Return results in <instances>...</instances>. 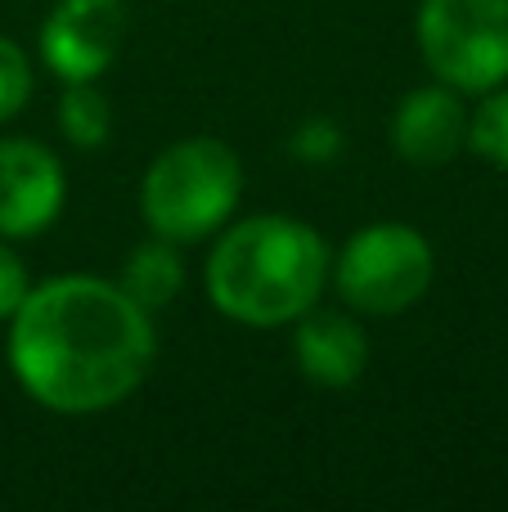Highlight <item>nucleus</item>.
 <instances>
[{"mask_svg":"<svg viewBox=\"0 0 508 512\" xmlns=\"http://www.w3.org/2000/svg\"><path fill=\"white\" fill-rule=\"evenodd\" d=\"M9 369L41 409L63 418L108 414L144 387L158 355L153 319L122 283L54 274L9 319Z\"/></svg>","mask_w":508,"mask_h":512,"instance_id":"obj_1","label":"nucleus"},{"mask_svg":"<svg viewBox=\"0 0 508 512\" xmlns=\"http://www.w3.org/2000/svg\"><path fill=\"white\" fill-rule=\"evenodd\" d=\"M333 252L315 225L284 212H261L221 230L203 265L207 301L248 328H284L329 288Z\"/></svg>","mask_w":508,"mask_h":512,"instance_id":"obj_2","label":"nucleus"},{"mask_svg":"<svg viewBox=\"0 0 508 512\" xmlns=\"http://www.w3.org/2000/svg\"><path fill=\"white\" fill-rule=\"evenodd\" d=\"M243 198V162L230 144L212 135L176 140L149 162L140 180V216L149 234L180 243H203L230 225Z\"/></svg>","mask_w":508,"mask_h":512,"instance_id":"obj_3","label":"nucleus"},{"mask_svg":"<svg viewBox=\"0 0 508 512\" xmlns=\"http://www.w3.org/2000/svg\"><path fill=\"white\" fill-rule=\"evenodd\" d=\"M338 297L360 315H405L428 297L437 279V252L428 234L405 221H374L356 230L333 256Z\"/></svg>","mask_w":508,"mask_h":512,"instance_id":"obj_4","label":"nucleus"},{"mask_svg":"<svg viewBox=\"0 0 508 512\" xmlns=\"http://www.w3.org/2000/svg\"><path fill=\"white\" fill-rule=\"evenodd\" d=\"M414 41L437 81L486 95L508 81V0H419Z\"/></svg>","mask_w":508,"mask_h":512,"instance_id":"obj_5","label":"nucleus"},{"mask_svg":"<svg viewBox=\"0 0 508 512\" xmlns=\"http://www.w3.org/2000/svg\"><path fill=\"white\" fill-rule=\"evenodd\" d=\"M126 41L122 0H54L41 23V63L59 81H99Z\"/></svg>","mask_w":508,"mask_h":512,"instance_id":"obj_6","label":"nucleus"},{"mask_svg":"<svg viewBox=\"0 0 508 512\" xmlns=\"http://www.w3.org/2000/svg\"><path fill=\"white\" fill-rule=\"evenodd\" d=\"M68 207L63 162L41 140L9 135L0 140V239H36Z\"/></svg>","mask_w":508,"mask_h":512,"instance_id":"obj_7","label":"nucleus"},{"mask_svg":"<svg viewBox=\"0 0 508 512\" xmlns=\"http://www.w3.org/2000/svg\"><path fill=\"white\" fill-rule=\"evenodd\" d=\"M392 153L410 167H446L468 149V108L464 95L446 81L419 86L396 104L387 122Z\"/></svg>","mask_w":508,"mask_h":512,"instance_id":"obj_8","label":"nucleus"},{"mask_svg":"<svg viewBox=\"0 0 508 512\" xmlns=\"http://www.w3.org/2000/svg\"><path fill=\"white\" fill-rule=\"evenodd\" d=\"M293 360L311 387L347 391L365 378L369 364V337L342 310L311 306L306 315L293 319Z\"/></svg>","mask_w":508,"mask_h":512,"instance_id":"obj_9","label":"nucleus"},{"mask_svg":"<svg viewBox=\"0 0 508 512\" xmlns=\"http://www.w3.org/2000/svg\"><path fill=\"white\" fill-rule=\"evenodd\" d=\"M117 283H122L126 297L140 301L149 315H153V310H162V306H171V301L180 297V288H185V261H180V243L162 239V234L135 243V248L126 252Z\"/></svg>","mask_w":508,"mask_h":512,"instance_id":"obj_10","label":"nucleus"},{"mask_svg":"<svg viewBox=\"0 0 508 512\" xmlns=\"http://www.w3.org/2000/svg\"><path fill=\"white\" fill-rule=\"evenodd\" d=\"M59 131L81 153H95L108 144V135H113V104L104 99V90L95 81H63Z\"/></svg>","mask_w":508,"mask_h":512,"instance_id":"obj_11","label":"nucleus"},{"mask_svg":"<svg viewBox=\"0 0 508 512\" xmlns=\"http://www.w3.org/2000/svg\"><path fill=\"white\" fill-rule=\"evenodd\" d=\"M468 144L482 162L508 171V81L486 90L477 113H468Z\"/></svg>","mask_w":508,"mask_h":512,"instance_id":"obj_12","label":"nucleus"},{"mask_svg":"<svg viewBox=\"0 0 508 512\" xmlns=\"http://www.w3.org/2000/svg\"><path fill=\"white\" fill-rule=\"evenodd\" d=\"M36 90V68L14 36L0 32V122H14Z\"/></svg>","mask_w":508,"mask_h":512,"instance_id":"obj_13","label":"nucleus"},{"mask_svg":"<svg viewBox=\"0 0 508 512\" xmlns=\"http://www.w3.org/2000/svg\"><path fill=\"white\" fill-rule=\"evenodd\" d=\"M27 292H32V274H27L23 256L9 248V239H0V324L14 319V310L23 306Z\"/></svg>","mask_w":508,"mask_h":512,"instance_id":"obj_14","label":"nucleus"}]
</instances>
